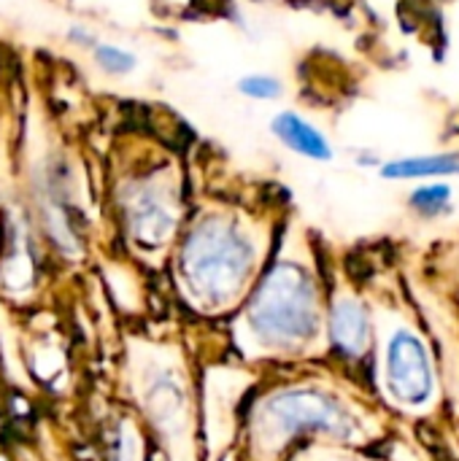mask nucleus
I'll list each match as a JSON object with an SVG mask.
<instances>
[{
	"mask_svg": "<svg viewBox=\"0 0 459 461\" xmlns=\"http://www.w3.org/2000/svg\"><path fill=\"white\" fill-rule=\"evenodd\" d=\"M252 270V246L233 227L208 221L187 240L181 276L203 305H222L238 294Z\"/></svg>",
	"mask_w": 459,
	"mask_h": 461,
	"instance_id": "obj_2",
	"label": "nucleus"
},
{
	"mask_svg": "<svg viewBox=\"0 0 459 461\" xmlns=\"http://www.w3.org/2000/svg\"><path fill=\"white\" fill-rule=\"evenodd\" d=\"M319 324L317 292L298 265H279L268 273L249 308L252 332L273 348H292L314 338Z\"/></svg>",
	"mask_w": 459,
	"mask_h": 461,
	"instance_id": "obj_1",
	"label": "nucleus"
},
{
	"mask_svg": "<svg viewBox=\"0 0 459 461\" xmlns=\"http://www.w3.org/2000/svg\"><path fill=\"white\" fill-rule=\"evenodd\" d=\"M384 381L392 400L406 408H422L430 402L436 375L430 351L417 335L400 330L390 338L384 354Z\"/></svg>",
	"mask_w": 459,
	"mask_h": 461,
	"instance_id": "obj_4",
	"label": "nucleus"
},
{
	"mask_svg": "<svg viewBox=\"0 0 459 461\" xmlns=\"http://www.w3.org/2000/svg\"><path fill=\"white\" fill-rule=\"evenodd\" d=\"M409 205L422 216H441L452 208V186L444 181H427L411 192Z\"/></svg>",
	"mask_w": 459,
	"mask_h": 461,
	"instance_id": "obj_8",
	"label": "nucleus"
},
{
	"mask_svg": "<svg viewBox=\"0 0 459 461\" xmlns=\"http://www.w3.org/2000/svg\"><path fill=\"white\" fill-rule=\"evenodd\" d=\"M330 335L333 343L346 354V357H363L371 346V321H368V311L352 300V297H341L333 305L330 313Z\"/></svg>",
	"mask_w": 459,
	"mask_h": 461,
	"instance_id": "obj_6",
	"label": "nucleus"
},
{
	"mask_svg": "<svg viewBox=\"0 0 459 461\" xmlns=\"http://www.w3.org/2000/svg\"><path fill=\"white\" fill-rule=\"evenodd\" d=\"M271 132L295 154L306 157V159H314V162H327L333 159V146L330 140L308 122L303 119L300 113L295 111H281L273 116L271 122Z\"/></svg>",
	"mask_w": 459,
	"mask_h": 461,
	"instance_id": "obj_5",
	"label": "nucleus"
},
{
	"mask_svg": "<svg viewBox=\"0 0 459 461\" xmlns=\"http://www.w3.org/2000/svg\"><path fill=\"white\" fill-rule=\"evenodd\" d=\"M303 432L354 438L360 427L338 400L317 389H287L260 408V435L268 443H281Z\"/></svg>",
	"mask_w": 459,
	"mask_h": 461,
	"instance_id": "obj_3",
	"label": "nucleus"
},
{
	"mask_svg": "<svg viewBox=\"0 0 459 461\" xmlns=\"http://www.w3.org/2000/svg\"><path fill=\"white\" fill-rule=\"evenodd\" d=\"M449 176H459V151L406 157L381 165V178H392V181H436Z\"/></svg>",
	"mask_w": 459,
	"mask_h": 461,
	"instance_id": "obj_7",
	"label": "nucleus"
},
{
	"mask_svg": "<svg viewBox=\"0 0 459 461\" xmlns=\"http://www.w3.org/2000/svg\"><path fill=\"white\" fill-rule=\"evenodd\" d=\"M95 59L108 73H130L135 68V57L119 46H111V43H100L95 49Z\"/></svg>",
	"mask_w": 459,
	"mask_h": 461,
	"instance_id": "obj_10",
	"label": "nucleus"
},
{
	"mask_svg": "<svg viewBox=\"0 0 459 461\" xmlns=\"http://www.w3.org/2000/svg\"><path fill=\"white\" fill-rule=\"evenodd\" d=\"M281 81L276 76H268V73H249L238 81V92L249 100H262V103H271L276 97H281Z\"/></svg>",
	"mask_w": 459,
	"mask_h": 461,
	"instance_id": "obj_9",
	"label": "nucleus"
}]
</instances>
